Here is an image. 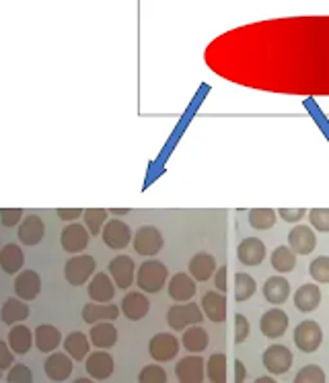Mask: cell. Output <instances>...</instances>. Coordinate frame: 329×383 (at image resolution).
<instances>
[{
  "mask_svg": "<svg viewBox=\"0 0 329 383\" xmlns=\"http://www.w3.org/2000/svg\"><path fill=\"white\" fill-rule=\"evenodd\" d=\"M169 279V270L163 262L148 260L144 262L136 272V282L144 293H158L163 291L165 282Z\"/></svg>",
  "mask_w": 329,
  "mask_h": 383,
  "instance_id": "obj_1",
  "label": "cell"
},
{
  "mask_svg": "<svg viewBox=\"0 0 329 383\" xmlns=\"http://www.w3.org/2000/svg\"><path fill=\"white\" fill-rule=\"evenodd\" d=\"M202 319H204L202 305L198 307L196 303H190V301L188 303H177L167 312V324L177 332L186 330L190 326H198V324H202Z\"/></svg>",
  "mask_w": 329,
  "mask_h": 383,
  "instance_id": "obj_2",
  "label": "cell"
},
{
  "mask_svg": "<svg viewBox=\"0 0 329 383\" xmlns=\"http://www.w3.org/2000/svg\"><path fill=\"white\" fill-rule=\"evenodd\" d=\"M95 268H97V264H95L93 256H85V254L74 256L64 266V279L72 287H81L95 274Z\"/></svg>",
  "mask_w": 329,
  "mask_h": 383,
  "instance_id": "obj_3",
  "label": "cell"
},
{
  "mask_svg": "<svg viewBox=\"0 0 329 383\" xmlns=\"http://www.w3.org/2000/svg\"><path fill=\"white\" fill-rule=\"evenodd\" d=\"M134 249L138 256L144 258H155L156 254L163 249V235L161 231L153 225L140 227L138 231L134 233Z\"/></svg>",
  "mask_w": 329,
  "mask_h": 383,
  "instance_id": "obj_4",
  "label": "cell"
},
{
  "mask_svg": "<svg viewBox=\"0 0 329 383\" xmlns=\"http://www.w3.org/2000/svg\"><path fill=\"white\" fill-rule=\"evenodd\" d=\"M321 340H323V332L321 326L317 322L311 319H305L296 326L295 330V342L296 349L303 350V352H315V350L321 347Z\"/></svg>",
  "mask_w": 329,
  "mask_h": 383,
  "instance_id": "obj_5",
  "label": "cell"
},
{
  "mask_svg": "<svg viewBox=\"0 0 329 383\" xmlns=\"http://www.w3.org/2000/svg\"><path fill=\"white\" fill-rule=\"evenodd\" d=\"M263 367L272 375H284L293 367V352L284 344H272L263 352Z\"/></svg>",
  "mask_w": 329,
  "mask_h": 383,
  "instance_id": "obj_6",
  "label": "cell"
},
{
  "mask_svg": "<svg viewBox=\"0 0 329 383\" xmlns=\"http://www.w3.org/2000/svg\"><path fill=\"white\" fill-rule=\"evenodd\" d=\"M101 237H103L107 247H111V249H123V247H128L130 242H132V231H130V227L126 225L123 221H120L118 217H113L111 221L105 223L103 231H101Z\"/></svg>",
  "mask_w": 329,
  "mask_h": 383,
  "instance_id": "obj_7",
  "label": "cell"
},
{
  "mask_svg": "<svg viewBox=\"0 0 329 383\" xmlns=\"http://www.w3.org/2000/svg\"><path fill=\"white\" fill-rule=\"evenodd\" d=\"M148 352L158 363L173 361L177 352H179V340L175 338L173 334H156L148 344Z\"/></svg>",
  "mask_w": 329,
  "mask_h": 383,
  "instance_id": "obj_8",
  "label": "cell"
},
{
  "mask_svg": "<svg viewBox=\"0 0 329 383\" xmlns=\"http://www.w3.org/2000/svg\"><path fill=\"white\" fill-rule=\"evenodd\" d=\"M177 382L181 383H202L206 379V365L202 357H183L177 365Z\"/></svg>",
  "mask_w": 329,
  "mask_h": 383,
  "instance_id": "obj_9",
  "label": "cell"
},
{
  "mask_svg": "<svg viewBox=\"0 0 329 383\" xmlns=\"http://www.w3.org/2000/svg\"><path fill=\"white\" fill-rule=\"evenodd\" d=\"M260 328L265 338L278 340V338L284 336V332L288 330V315H286V312H282L280 307H272L270 312L261 315Z\"/></svg>",
  "mask_w": 329,
  "mask_h": 383,
  "instance_id": "obj_10",
  "label": "cell"
},
{
  "mask_svg": "<svg viewBox=\"0 0 329 383\" xmlns=\"http://www.w3.org/2000/svg\"><path fill=\"white\" fill-rule=\"evenodd\" d=\"M136 274V266L130 256H118L109 262V277L113 279L118 289H130L134 282Z\"/></svg>",
  "mask_w": 329,
  "mask_h": 383,
  "instance_id": "obj_11",
  "label": "cell"
},
{
  "mask_svg": "<svg viewBox=\"0 0 329 383\" xmlns=\"http://www.w3.org/2000/svg\"><path fill=\"white\" fill-rule=\"evenodd\" d=\"M88 229L85 225H79V223H70L62 229V235H60V244L62 247L69 252V254H79L83 252L88 245Z\"/></svg>",
  "mask_w": 329,
  "mask_h": 383,
  "instance_id": "obj_12",
  "label": "cell"
},
{
  "mask_svg": "<svg viewBox=\"0 0 329 383\" xmlns=\"http://www.w3.org/2000/svg\"><path fill=\"white\" fill-rule=\"evenodd\" d=\"M288 245L298 256H309L317 247V237L309 225H296L288 233Z\"/></svg>",
  "mask_w": 329,
  "mask_h": 383,
  "instance_id": "obj_13",
  "label": "cell"
},
{
  "mask_svg": "<svg viewBox=\"0 0 329 383\" xmlns=\"http://www.w3.org/2000/svg\"><path fill=\"white\" fill-rule=\"evenodd\" d=\"M113 357L105 350H97L87 357V373L93 377V382H105L113 373Z\"/></svg>",
  "mask_w": 329,
  "mask_h": 383,
  "instance_id": "obj_14",
  "label": "cell"
},
{
  "mask_svg": "<svg viewBox=\"0 0 329 383\" xmlns=\"http://www.w3.org/2000/svg\"><path fill=\"white\" fill-rule=\"evenodd\" d=\"M72 357L69 352H54L46 359V365H44V371L48 375V379L52 382H66L72 373Z\"/></svg>",
  "mask_w": 329,
  "mask_h": 383,
  "instance_id": "obj_15",
  "label": "cell"
},
{
  "mask_svg": "<svg viewBox=\"0 0 329 383\" xmlns=\"http://www.w3.org/2000/svg\"><path fill=\"white\" fill-rule=\"evenodd\" d=\"M44 221L37 214H25V219L21 221V225L17 229L19 242L25 245H37L41 244L44 239Z\"/></svg>",
  "mask_w": 329,
  "mask_h": 383,
  "instance_id": "obj_16",
  "label": "cell"
},
{
  "mask_svg": "<svg viewBox=\"0 0 329 383\" xmlns=\"http://www.w3.org/2000/svg\"><path fill=\"white\" fill-rule=\"evenodd\" d=\"M237 258L245 266H260L265 258V245L258 237H247L237 247Z\"/></svg>",
  "mask_w": 329,
  "mask_h": 383,
  "instance_id": "obj_17",
  "label": "cell"
},
{
  "mask_svg": "<svg viewBox=\"0 0 329 383\" xmlns=\"http://www.w3.org/2000/svg\"><path fill=\"white\" fill-rule=\"evenodd\" d=\"M120 307L130 322H138L151 312V301L144 293H128L121 299Z\"/></svg>",
  "mask_w": 329,
  "mask_h": 383,
  "instance_id": "obj_18",
  "label": "cell"
},
{
  "mask_svg": "<svg viewBox=\"0 0 329 383\" xmlns=\"http://www.w3.org/2000/svg\"><path fill=\"white\" fill-rule=\"evenodd\" d=\"M196 295V279L191 274L179 272L169 280V297L177 303H188Z\"/></svg>",
  "mask_w": 329,
  "mask_h": 383,
  "instance_id": "obj_19",
  "label": "cell"
},
{
  "mask_svg": "<svg viewBox=\"0 0 329 383\" xmlns=\"http://www.w3.org/2000/svg\"><path fill=\"white\" fill-rule=\"evenodd\" d=\"M15 291L19 299L23 301H34L41 291V279L35 270H23L15 279Z\"/></svg>",
  "mask_w": 329,
  "mask_h": 383,
  "instance_id": "obj_20",
  "label": "cell"
},
{
  "mask_svg": "<svg viewBox=\"0 0 329 383\" xmlns=\"http://www.w3.org/2000/svg\"><path fill=\"white\" fill-rule=\"evenodd\" d=\"M202 312L214 324H223L226 319V297L221 291H210L202 299Z\"/></svg>",
  "mask_w": 329,
  "mask_h": 383,
  "instance_id": "obj_21",
  "label": "cell"
},
{
  "mask_svg": "<svg viewBox=\"0 0 329 383\" xmlns=\"http://www.w3.org/2000/svg\"><path fill=\"white\" fill-rule=\"evenodd\" d=\"M120 315V307L111 305V303H95L91 301L83 307V322L85 324H97V322H116Z\"/></svg>",
  "mask_w": 329,
  "mask_h": 383,
  "instance_id": "obj_22",
  "label": "cell"
},
{
  "mask_svg": "<svg viewBox=\"0 0 329 383\" xmlns=\"http://www.w3.org/2000/svg\"><path fill=\"white\" fill-rule=\"evenodd\" d=\"M88 338H91V342H93L97 349H111V347H116V342H118V330H116V326H113L109 319H105V322L93 324Z\"/></svg>",
  "mask_w": 329,
  "mask_h": 383,
  "instance_id": "obj_23",
  "label": "cell"
},
{
  "mask_svg": "<svg viewBox=\"0 0 329 383\" xmlns=\"http://www.w3.org/2000/svg\"><path fill=\"white\" fill-rule=\"evenodd\" d=\"M216 260L214 256H210L206 252H200L196 254L193 258L190 260V274L196 279V282H206L214 277L216 272Z\"/></svg>",
  "mask_w": 329,
  "mask_h": 383,
  "instance_id": "obj_24",
  "label": "cell"
},
{
  "mask_svg": "<svg viewBox=\"0 0 329 383\" xmlns=\"http://www.w3.org/2000/svg\"><path fill=\"white\" fill-rule=\"evenodd\" d=\"M111 280L113 279H109L103 272L95 274L93 280L88 282V297H91V301H95V303H109L113 299V295H116V287H113Z\"/></svg>",
  "mask_w": 329,
  "mask_h": 383,
  "instance_id": "obj_25",
  "label": "cell"
},
{
  "mask_svg": "<svg viewBox=\"0 0 329 383\" xmlns=\"http://www.w3.org/2000/svg\"><path fill=\"white\" fill-rule=\"evenodd\" d=\"M290 295V282L284 277H270L263 284V297L272 305H282Z\"/></svg>",
  "mask_w": 329,
  "mask_h": 383,
  "instance_id": "obj_26",
  "label": "cell"
},
{
  "mask_svg": "<svg viewBox=\"0 0 329 383\" xmlns=\"http://www.w3.org/2000/svg\"><path fill=\"white\" fill-rule=\"evenodd\" d=\"M321 303V291L317 284H303L295 293V307L303 314H311Z\"/></svg>",
  "mask_w": 329,
  "mask_h": 383,
  "instance_id": "obj_27",
  "label": "cell"
},
{
  "mask_svg": "<svg viewBox=\"0 0 329 383\" xmlns=\"http://www.w3.org/2000/svg\"><path fill=\"white\" fill-rule=\"evenodd\" d=\"M35 336V347L37 350H41V352H52L60 347V342H62V334L58 328H54L50 324H41V326H37L34 332Z\"/></svg>",
  "mask_w": 329,
  "mask_h": 383,
  "instance_id": "obj_28",
  "label": "cell"
},
{
  "mask_svg": "<svg viewBox=\"0 0 329 383\" xmlns=\"http://www.w3.org/2000/svg\"><path fill=\"white\" fill-rule=\"evenodd\" d=\"M23 264H25V256L17 244H6L0 249V268L6 274H19Z\"/></svg>",
  "mask_w": 329,
  "mask_h": 383,
  "instance_id": "obj_29",
  "label": "cell"
},
{
  "mask_svg": "<svg viewBox=\"0 0 329 383\" xmlns=\"http://www.w3.org/2000/svg\"><path fill=\"white\" fill-rule=\"evenodd\" d=\"M6 342L11 344V349H13L15 354H27V352L31 350V344L35 342V336L27 326L17 324V326H13L11 332H9Z\"/></svg>",
  "mask_w": 329,
  "mask_h": 383,
  "instance_id": "obj_30",
  "label": "cell"
},
{
  "mask_svg": "<svg viewBox=\"0 0 329 383\" xmlns=\"http://www.w3.org/2000/svg\"><path fill=\"white\" fill-rule=\"evenodd\" d=\"M29 317V307L23 299H17V297H11L4 301L2 305V312H0V319L4 324H21Z\"/></svg>",
  "mask_w": 329,
  "mask_h": 383,
  "instance_id": "obj_31",
  "label": "cell"
},
{
  "mask_svg": "<svg viewBox=\"0 0 329 383\" xmlns=\"http://www.w3.org/2000/svg\"><path fill=\"white\" fill-rule=\"evenodd\" d=\"M183 349L190 350V352H202V350L208 349V332L204 330L202 326H190L183 332Z\"/></svg>",
  "mask_w": 329,
  "mask_h": 383,
  "instance_id": "obj_32",
  "label": "cell"
},
{
  "mask_svg": "<svg viewBox=\"0 0 329 383\" xmlns=\"http://www.w3.org/2000/svg\"><path fill=\"white\" fill-rule=\"evenodd\" d=\"M88 347H91V340L83 332H70L64 340V349L69 352L74 361H83L88 357Z\"/></svg>",
  "mask_w": 329,
  "mask_h": 383,
  "instance_id": "obj_33",
  "label": "cell"
},
{
  "mask_svg": "<svg viewBox=\"0 0 329 383\" xmlns=\"http://www.w3.org/2000/svg\"><path fill=\"white\" fill-rule=\"evenodd\" d=\"M272 266L280 274H288L296 268V254L290 249V245H280L272 254Z\"/></svg>",
  "mask_w": 329,
  "mask_h": 383,
  "instance_id": "obj_34",
  "label": "cell"
},
{
  "mask_svg": "<svg viewBox=\"0 0 329 383\" xmlns=\"http://www.w3.org/2000/svg\"><path fill=\"white\" fill-rule=\"evenodd\" d=\"M278 212L272 209H251L249 210V225L258 231H268L276 225Z\"/></svg>",
  "mask_w": 329,
  "mask_h": 383,
  "instance_id": "obj_35",
  "label": "cell"
},
{
  "mask_svg": "<svg viewBox=\"0 0 329 383\" xmlns=\"http://www.w3.org/2000/svg\"><path fill=\"white\" fill-rule=\"evenodd\" d=\"M255 291H258V282H255V279L251 274H245V272L235 274V299L237 301L251 299Z\"/></svg>",
  "mask_w": 329,
  "mask_h": 383,
  "instance_id": "obj_36",
  "label": "cell"
},
{
  "mask_svg": "<svg viewBox=\"0 0 329 383\" xmlns=\"http://www.w3.org/2000/svg\"><path fill=\"white\" fill-rule=\"evenodd\" d=\"M206 379L212 383L226 382V357L225 354H212L206 363Z\"/></svg>",
  "mask_w": 329,
  "mask_h": 383,
  "instance_id": "obj_37",
  "label": "cell"
},
{
  "mask_svg": "<svg viewBox=\"0 0 329 383\" xmlns=\"http://www.w3.org/2000/svg\"><path fill=\"white\" fill-rule=\"evenodd\" d=\"M85 227L88 229L91 235H99V231H103L107 223V210L105 209H87L83 214Z\"/></svg>",
  "mask_w": 329,
  "mask_h": 383,
  "instance_id": "obj_38",
  "label": "cell"
},
{
  "mask_svg": "<svg viewBox=\"0 0 329 383\" xmlns=\"http://www.w3.org/2000/svg\"><path fill=\"white\" fill-rule=\"evenodd\" d=\"M309 274L315 282L319 284H328L329 282V256H319L311 262L309 266Z\"/></svg>",
  "mask_w": 329,
  "mask_h": 383,
  "instance_id": "obj_39",
  "label": "cell"
},
{
  "mask_svg": "<svg viewBox=\"0 0 329 383\" xmlns=\"http://www.w3.org/2000/svg\"><path fill=\"white\" fill-rule=\"evenodd\" d=\"M295 383H325V373L319 365H307L296 373Z\"/></svg>",
  "mask_w": 329,
  "mask_h": 383,
  "instance_id": "obj_40",
  "label": "cell"
},
{
  "mask_svg": "<svg viewBox=\"0 0 329 383\" xmlns=\"http://www.w3.org/2000/svg\"><path fill=\"white\" fill-rule=\"evenodd\" d=\"M138 382L140 383H167V373H165V369H163V367L148 365L140 371Z\"/></svg>",
  "mask_w": 329,
  "mask_h": 383,
  "instance_id": "obj_41",
  "label": "cell"
},
{
  "mask_svg": "<svg viewBox=\"0 0 329 383\" xmlns=\"http://www.w3.org/2000/svg\"><path fill=\"white\" fill-rule=\"evenodd\" d=\"M309 221L313 229L328 233L329 231V209H311L309 210Z\"/></svg>",
  "mask_w": 329,
  "mask_h": 383,
  "instance_id": "obj_42",
  "label": "cell"
},
{
  "mask_svg": "<svg viewBox=\"0 0 329 383\" xmlns=\"http://www.w3.org/2000/svg\"><path fill=\"white\" fill-rule=\"evenodd\" d=\"M6 382L9 383H31L34 382V373L27 365H15L11 369V373L6 375Z\"/></svg>",
  "mask_w": 329,
  "mask_h": 383,
  "instance_id": "obj_43",
  "label": "cell"
},
{
  "mask_svg": "<svg viewBox=\"0 0 329 383\" xmlns=\"http://www.w3.org/2000/svg\"><path fill=\"white\" fill-rule=\"evenodd\" d=\"M25 219L23 209H2L0 210V223L4 227L21 225V221Z\"/></svg>",
  "mask_w": 329,
  "mask_h": 383,
  "instance_id": "obj_44",
  "label": "cell"
},
{
  "mask_svg": "<svg viewBox=\"0 0 329 383\" xmlns=\"http://www.w3.org/2000/svg\"><path fill=\"white\" fill-rule=\"evenodd\" d=\"M249 332H251L249 319L241 314L235 315V342H245L247 336H249Z\"/></svg>",
  "mask_w": 329,
  "mask_h": 383,
  "instance_id": "obj_45",
  "label": "cell"
},
{
  "mask_svg": "<svg viewBox=\"0 0 329 383\" xmlns=\"http://www.w3.org/2000/svg\"><path fill=\"white\" fill-rule=\"evenodd\" d=\"M13 357L15 352L11 349L9 342H0V371H9L13 365Z\"/></svg>",
  "mask_w": 329,
  "mask_h": 383,
  "instance_id": "obj_46",
  "label": "cell"
},
{
  "mask_svg": "<svg viewBox=\"0 0 329 383\" xmlns=\"http://www.w3.org/2000/svg\"><path fill=\"white\" fill-rule=\"evenodd\" d=\"M280 219L286 221V223H298L305 214H309L305 209H280L278 210Z\"/></svg>",
  "mask_w": 329,
  "mask_h": 383,
  "instance_id": "obj_47",
  "label": "cell"
},
{
  "mask_svg": "<svg viewBox=\"0 0 329 383\" xmlns=\"http://www.w3.org/2000/svg\"><path fill=\"white\" fill-rule=\"evenodd\" d=\"M226 277H228V268H226V266H218V268H216V272H214V287H216V291L225 293Z\"/></svg>",
  "mask_w": 329,
  "mask_h": 383,
  "instance_id": "obj_48",
  "label": "cell"
},
{
  "mask_svg": "<svg viewBox=\"0 0 329 383\" xmlns=\"http://www.w3.org/2000/svg\"><path fill=\"white\" fill-rule=\"evenodd\" d=\"M85 214V210L83 209H58V217L62 219V221H70V223H74L76 219H81Z\"/></svg>",
  "mask_w": 329,
  "mask_h": 383,
  "instance_id": "obj_49",
  "label": "cell"
},
{
  "mask_svg": "<svg viewBox=\"0 0 329 383\" xmlns=\"http://www.w3.org/2000/svg\"><path fill=\"white\" fill-rule=\"evenodd\" d=\"M245 379H247V371H245V365H243L241 361L237 359V361H235V382L243 383Z\"/></svg>",
  "mask_w": 329,
  "mask_h": 383,
  "instance_id": "obj_50",
  "label": "cell"
},
{
  "mask_svg": "<svg viewBox=\"0 0 329 383\" xmlns=\"http://www.w3.org/2000/svg\"><path fill=\"white\" fill-rule=\"evenodd\" d=\"M276 382V377H272V375H261L255 379V383H274Z\"/></svg>",
  "mask_w": 329,
  "mask_h": 383,
  "instance_id": "obj_51",
  "label": "cell"
},
{
  "mask_svg": "<svg viewBox=\"0 0 329 383\" xmlns=\"http://www.w3.org/2000/svg\"><path fill=\"white\" fill-rule=\"evenodd\" d=\"M109 212H111L113 217H123V214H128V212H130V209H111Z\"/></svg>",
  "mask_w": 329,
  "mask_h": 383,
  "instance_id": "obj_52",
  "label": "cell"
},
{
  "mask_svg": "<svg viewBox=\"0 0 329 383\" xmlns=\"http://www.w3.org/2000/svg\"><path fill=\"white\" fill-rule=\"evenodd\" d=\"M91 379H93L91 375H88V377H79V379H76V383H88Z\"/></svg>",
  "mask_w": 329,
  "mask_h": 383,
  "instance_id": "obj_53",
  "label": "cell"
}]
</instances>
